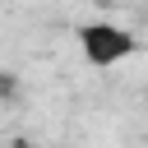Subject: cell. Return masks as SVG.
<instances>
[{
  "mask_svg": "<svg viewBox=\"0 0 148 148\" xmlns=\"http://www.w3.org/2000/svg\"><path fill=\"white\" fill-rule=\"evenodd\" d=\"M79 51H83V60L92 69H111V65H120V60H130L139 51V37L130 28H120V23H111V18H97V23L79 28Z\"/></svg>",
  "mask_w": 148,
  "mask_h": 148,
  "instance_id": "1",
  "label": "cell"
},
{
  "mask_svg": "<svg viewBox=\"0 0 148 148\" xmlns=\"http://www.w3.org/2000/svg\"><path fill=\"white\" fill-rule=\"evenodd\" d=\"M5 92H14V79H9V74H0V97H5Z\"/></svg>",
  "mask_w": 148,
  "mask_h": 148,
  "instance_id": "2",
  "label": "cell"
},
{
  "mask_svg": "<svg viewBox=\"0 0 148 148\" xmlns=\"http://www.w3.org/2000/svg\"><path fill=\"white\" fill-rule=\"evenodd\" d=\"M14 148H32V143H28V139H18V143H14Z\"/></svg>",
  "mask_w": 148,
  "mask_h": 148,
  "instance_id": "3",
  "label": "cell"
}]
</instances>
